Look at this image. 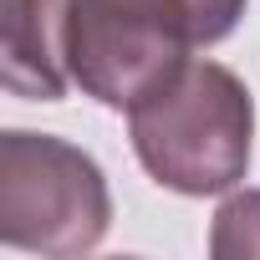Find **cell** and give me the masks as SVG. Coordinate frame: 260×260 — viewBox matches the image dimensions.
<instances>
[{
	"label": "cell",
	"instance_id": "obj_5",
	"mask_svg": "<svg viewBox=\"0 0 260 260\" xmlns=\"http://www.w3.org/2000/svg\"><path fill=\"white\" fill-rule=\"evenodd\" d=\"M209 250L219 260H250L260 255V189H240L219 204L214 230H209Z\"/></svg>",
	"mask_w": 260,
	"mask_h": 260
},
{
	"label": "cell",
	"instance_id": "obj_3",
	"mask_svg": "<svg viewBox=\"0 0 260 260\" xmlns=\"http://www.w3.org/2000/svg\"><path fill=\"white\" fill-rule=\"evenodd\" d=\"M112 224V194L92 153L67 138L0 133V240L31 255H87Z\"/></svg>",
	"mask_w": 260,
	"mask_h": 260
},
{
	"label": "cell",
	"instance_id": "obj_4",
	"mask_svg": "<svg viewBox=\"0 0 260 260\" xmlns=\"http://www.w3.org/2000/svg\"><path fill=\"white\" fill-rule=\"evenodd\" d=\"M0 82L26 102H61L72 82L67 61V0H6V61Z\"/></svg>",
	"mask_w": 260,
	"mask_h": 260
},
{
	"label": "cell",
	"instance_id": "obj_2",
	"mask_svg": "<svg viewBox=\"0 0 260 260\" xmlns=\"http://www.w3.org/2000/svg\"><path fill=\"white\" fill-rule=\"evenodd\" d=\"M245 6L250 0H67L72 82L92 102L127 112L194 51L235 36Z\"/></svg>",
	"mask_w": 260,
	"mask_h": 260
},
{
	"label": "cell",
	"instance_id": "obj_1",
	"mask_svg": "<svg viewBox=\"0 0 260 260\" xmlns=\"http://www.w3.org/2000/svg\"><path fill=\"white\" fill-rule=\"evenodd\" d=\"M127 133L153 184L204 199L250 174L255 102L230 67L189 56L127 107Z\"/></svg>",
	"mask_w": 260,
	"mask_h": 260
}]
</instances>
